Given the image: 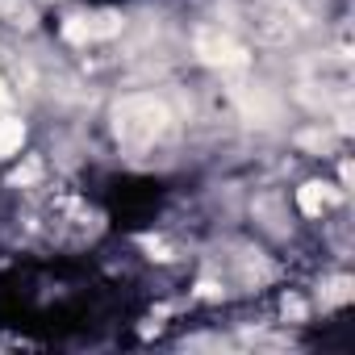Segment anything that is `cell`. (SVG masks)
Here are the masks:
<instances>
[{
	"instance_id": "obj_1",
	"label": "cell",
	"mask_w": 355,
	"mask_h": 355,
	"mask_svg": "<svg viewBox=\"0 0 355 355\" xmlns=\"http://www.w3.org/2000/svg\"><path fill=\"white\" fill-rule=\"evenodd\" d=\"M167 125V109L155 96H130L117 105V138L125 146H150Z\"/></svg>"
},
{
	"instance_id": "obj_2",
	"label": "cell",
	"mask_w": 355,
	"mask_h": 355,
	"mask_svg": "<svg viewBox=\"0 0 355 355\" xmlns=\"http://www.w3.org/2000/svg\"><path fill=\"white\" fill-rule=\"evenodd\" d=\"M121 30V21L113 17V13H101V17H76L71 26H67V38H76V42H96V38H113Z\"/></svg>"
},
{
	"instance_id": "obj_3",
	"label": "cell",
	"mask_w": 355,
	"mask_h": 355,
	"mask_svg": "<svg viewBox=\"0 0 355 355\" xmlns=\"http://www.w3.org/2000/svg\"><path fill=\"white\" fill-rule=\"evenodd\" d=\"M21 142H26V125H21V121H13V117H5V121H0V159L17 155V150H21Z\"/></svg>"
},
{
	"instance_id": "obj_4",
	"label": "cell",
	"mask_w": 355,
	"mask_h": 355,
	"mask_svg": "<svg viewBox=\"0 0 355 355\" xmlns=\"http://www.w3.org/2000/svg\"><path fill=\"white\" fill-rule=\"evenodd\" d=\"M297 205H301L309 218H318V214L330 205V193H326V184H305V189L297 193Z\"/></svg>"
},
{
	"instance_id": "obj_5",
	"label": "cell",
	"mask_w": 355,
	"mask_h": 355,
	"mask_svg": "<svg viewBox=\"0 0 355 355\" xmlns=\"http://www.w3.org/2000/svg\"><path fill=\"white\" fill-rule=\"evenodd\" d=\"M38 171H42V167H38V159H30L26 167H17V171H13V184H30V180H38Z\"/></svg>"
},
{
	"instance_id": "obj_6",
	"label": "cell",
	"mask_w": 355,
	"mask_h": 355,
	"mask_svg": "<svg viewBox=\"0 0 355 355\" xmlns=\"http://www.w3.org/2000/svg\"><path fill=\"white\" fill-rule=\"evenodd\" d=\"M9 105V88H5V80H0V109Z\"/></svg>"
}]
</instances>
